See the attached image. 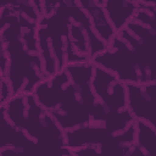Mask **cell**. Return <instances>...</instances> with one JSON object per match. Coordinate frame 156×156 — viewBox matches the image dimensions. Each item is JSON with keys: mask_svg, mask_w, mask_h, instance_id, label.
<instances>
[{"mask_svg": "<svg viewBox=\"0 0 156 156\" xmlns=\"http://www.w3.org/2000/svg\"><path fill=\"white\" fill-rule=\"evenodd\" d=\"M93 77V61L68 65L40 82L33 94L67 132L91 123V110L98 99L91 85Z\"/></svg>", "mask_w": 156, "mask_h": 156, "instance_id": "6da1fadb", "label": "cell"}, {"mask_svg": "<svg viewBox=\"0 0 156 156\" xmlns=\"http://www.w3.org/2000/svg\"><path fill=\"white\" fill-rule=\"evenodd\" d=\"M0 112L41 150H56L65 156H69L66 147V130L38 102L33 93L12 96L7 104L0 106Z\"/></svg>", "mask_w": 156, "mask_h": 156, "instance_id": "7a4b0ae2", "label": "cell"}, {"mask_svg": "<svg viewBox=\"0 0 156 156\" xmlns=\"http://www.w3.org/2000/svg\"><path fill=\"white\" fill-rule=\"evenodd\" d=\"M91 85L99 99L93 116L94 123L106 127L110 133L115 134L135 122L128 106L127 84L113 72L94 63Z\"/></svg>", "mask_w": 156, "mask_h": 156, "instance_id": "3957f363", "label": "cell"}, {"mask_svg": "<svg viewBox=\"0 0 156 156\" xmlns=\"http://www.w3.org/2000/svg\"><path fill=\"white\" fill-rule=\"evenodd\" d=\"M93 62L113 72L124 83L156 82V57L119 35H116L107 49L93 58Z\"/></svg>", "mask_w": 156, "mask_h": 156, "instance_id": "277c9868", "label": "cell"}, {"mask_svg": "<svg viewBox=\"0 0 156 156\" xmlns=\"http://www.w3.org/2000/svg\"><path fill=\"white\" fill-rule=\"evenodd\" d=\"M91 21L87 12L76 6L68 10L67 17V63H88L91 62L89 37L85 30L87 26H90ZM67 65V66H68Z\"/></svg>", "mask_w": 156, "mask_h": 156, "instance_id": "5b68a950", "label": "cell"}, {"mask_svg": "<svg viewBox=\"0 0 156 156\" xmlns=\"http://www.w3.org/2000/svg\"><path fill=\"white\" fill-rule=\"evenodd\" d=\"M127 84L128 106L135 119L145 121L156 128V82Z\"/></svg>", "mask_w": 156, "mask_h": 156, "instance_id": "8992f818", "label": "cell"}, {"mask_svg": "<svg viewBox=\"0 0 156 156\" xmlns=\"http://www.w3.org/2000/svg\"><path fill=\"white\" fill-rule=\"evenodd\" d=\"M138 6L139 5L132 0H106L104 9L115 30L118 33L133 18Z\"/></svg>", "mask_w": 156, "mask_h": 156, "instance_id": "52a82bcc", "label": "cell"}, {"mask_svg": "<svg viewBox=\"0 0 156 156\" xmlns=\"http://www.w3.org/2000/svg\"><path fill=\"white\" fill-rule=\"evenodd\" d=\"M136 146L141 156H156V128L141 119H135Z\"/></svg>", "mask_w": 156, "mask_h": 156, "instance_id": "ba28073f", "label": "cell"}, {"mask_svg": "<svg viewBox=\"0 0 156 156\" xmlns=\"http://www.w3.org/2000/svg\"><path fill=\"white\" fill-rule=\"evenodd\" d=\"M13 96L12 87L6 76H0V106L7 104V101Z\"/></svg>", "mask_w": 156, "mask_h": 156, "instance_id": "9c48e42d", "label": "cell"}, {"mask_svg": "<svg viewBox=\"0 0 156 156\" xmlns=\"http://www.w3.org/2000/svg\"><path fill=\"white\" fill-rule=\"evenodd\" d=\"M138 5H141V6H156V0H141Z\"/></svg>", "mask_w": 156, "mask_h": 156, "instance_id": "30bf717a", "label": "cell"}, {"mask_svg": "<svg viewBox=\"0 0 156 156\" xmlns=\"http://www.w3.org/2000/svg\"><path fill=\"white\" fill-rule=\"evenodd\" d=\"M132 1H134V2H136V4H139L141 0H132Z\"/></svg>", "mask_w": 156, "mask_h": 156, "instance_id": "8fae6325", "label": "cell"}]
</instances>
